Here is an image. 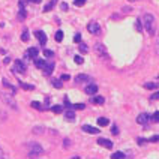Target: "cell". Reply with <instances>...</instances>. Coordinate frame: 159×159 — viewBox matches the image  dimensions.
I'll return each instance as SVG.
<instances>
[{
  "mask_svg": "<svg viewBox=\"0 0 159 159\" xmlns=\"http://www.w3.org/2000/svg\"><path fill=\"white\" fill-rule=\"evenodd\" d=\"M144 29L149 32V35L155 33V18L152 14H146L144 15Z\"/></svg>",
  "mask_w": 159,
  "mask_h": 159,
  "instance_id": "1",
  "label": "cell"
},
{
  "mask_svg": "<svg viewBox=\"0 0 159 159\" xmlns=\"http://www.w3.org/2000/svg\"><path fill=\"white\" fill-rule=\"evenodd\" d=\"M42 153H44V149H42L41 144H38V143H30L29 144V155L30 156H38Z\"/></svg>",
  "mask_w": 159,
  "mask_h": 159,
  "instance_id": "2",
  "label": "cell"
},
{
  "mask_svg": "<svg viewBox=\"0 0 159 159\" xmlns=\"http://www.w3.org/2000/svg\"><path fill=\"white\" fill-rule=\"evenodd\" d=\"M87 30H89V33H92V35H99V33H101V26H99L96 21H90V23L87 24Z\"/></svg>",
  "mask_w": 159,
  "mask_h": 159,
  "instance_id": "3",
  "label": "cell"
},
{
  "mask_svg": "<svg viewBox=\"0 0 159 159\" xmlns=\"http://www.w3.org/2000/svg\"><path fill=\"white\" fill-rule=\"evenodd\" d=\"M95 53L98 56H101V57H107V48H105V45H102L101 42H98L95 45Z\"/></svg>",
  "mask_w": 159,
  "mask_h": 159,
  "instance_id": "4",
  "label": "cell"
},
{
  "mask_svg": "<svg viewBox=\"0 0 159 159\" xmlns=\"http://www.w3.org/2000/svg\"><path fill=\"white\" fill-rule=\"evenodd\" d=\"M150 120H152V117L149 116V113H141L137 116V123H140V125H147Z\"/></svg>",
  "mask_w": 159,
  "mask_h": 159,
  "instance_id": "5",
  "label": "cell"
},
{
  "mask_svg": "<svg viewBox=\"0 0 159 159\" xmlns=\"http://www.w3.org/2000/svg\"><path fill=\"white\" fill-rule=\"evenodd\" d=\"M2 99L8 104V105H11L14 110H17V104L14 102V98L11 96V95H6V93H2Z\"/></svg>",
  "mask_w": 159,
  "mask_h": 159,
  "instance_id": "6",
  "label": "cell"
},
{
  "mask_svg": "<svg viewBox=\"0 0 159 159\" xmlns=\"http://www.w3.org/2000/svg\"><path fill=\"white\" fill-rule=\"evenodd\" d=\"M38 54H39V51H38L36 47H32V48H29V50L26 51V57H27V59H36Z\"/></svg>",
  "mask_w": 159,
  "mask_h": 159,
  "instance_id": "7",
  "label": "cell"
},
{
  "mask_svg": "<svg viewBox=\"0 0 159 159\" xmlns=\"http://www.w3.org/2000/svg\"><path fill=\"white\" fill-rule=\"evenodd\" d=\"M14 71H15V72H20V74L26 72V66H24V63H23L21 60H15V66H14Z\"/></svg>",
  "mask_w": 159,
  "mask_h": 159,
  "instance_id": "8",
  "label": "cell"
},
{
  "mask_svg": "<svg viewBox=\"0 0 159 159\" xmlns=\"http://www.w3.org/2000/svg\"><path fill=\"white\" fill-rule=\"evenodd\" d=\"M98 144L104 146L105 149H113V141H110L107 138H98Z\"/></svg>",
  "mask_w": 159,
  "mask_h": 159,
  "instance_id": "9",
  "label": "cell"
},
{
  "mask_svg": "<svg viewBox=\"0 0 159 159\" xmlns=\"http://www.w3.org/2000/svg\"><path fill=\"white\" fill-rule=\"evenodd\" d=\"M35 36L38 38V41H39L41 45H45V44H47V35H45L42 30H38V32H35Z\"/></svg>",
  "mask_w": 159,
  "mask_h": 159,
  "instance_id": "10",
  "label": "cell"
},
{
  "mask_svg": "<svg viewBox=\"0 0 159 159\" xmlns=\"http://www.w3.org/2000/svg\"><path fill=\"white\" fill-rule=\"evenodd\" d=\"M84 92H86L87 95H95V93L98 92V86H96V84H89V86L84 89Z\"/></svg>",
  "mask_w": 159,
  "mask_h": 159,
  "instance_id": "11",
  "label": "cell"
},
{
  "mask_svg": "<svg viewBox=\"0 0 159 159\" xmlns=\"http://www.w3.org/2000/svg\"><path fill=\"white\" fill-rule=\"evenodd\" d=\"M83 131L84 132H89V134H99V129L98 128H93L90 125H83Z\"/></svg>",
  "mask_w": 159,
  "mask_h": 159,
  "instance_id": "12",
  "label": "cell"
},
{
  "mask_svg": "<svg viewBox=\"0 0 159 159\" xmlns=\"http://www.w3.org/2000/svg\"><path fill=\"white\" fill-rule=\"evenodd\" d=\"M86 81H90V77L86 75V74H80V75H77V78H75V83H77V84L86 83Z\"/></svg>",
  "mask_w": 159,
  "mask_h": 159,
  "instance_id": "13",
  "label": "cell"
},
{
  "mask_svg": "<svg viewBox=\"0 0 159 159\" xmlns=\"http://www.w3.org/2000/svg\"><path fill=\"white\" fill-rule=\"evenodd\" d=\"M42 71L45 72V75H50V74L54 71V63H47V65H45V68H44Z\"/></svg>",
  "mask_w": 159,
  "mask_h": 159,
  "instance_id": "14",
  "label": "cell"
},
{
  "mask_svg": "<svg viewBox=\"0 0 159 159\" xmlns=\"http://www.w3.org/2000/svg\"><path fill=\"white\" fill-rule=\"evenodd\" d=\"M144 89H147V90H153V89H159V83H146L144 84Z\"/></svg>",
  "mask_w": 159,
  "mask_h": 159,
  "instance_id": "15",
  "label": "cell"
},
{
  "mask_svg": "<svg viewBox=\"0 0 159 159\" xmlns=\"http://www.w3.org/2000/svg\"><path fill=\"white\" fill-rule=\"evenodd\" d=\"M35 65H36V68L44 69V68H45V65H47V62H45V60H41V59H35Z\"/></svg>",
  "mask_w": 159,
  "mask_h": 159,
  "instance_id": "16",
  "label": "cell"
},
{
  "mask_svg": "<svg viewBox=\"0 0 159 159\" xmlns=\"http://www.w3.org/2000/svg\"><path fill=\"white\" fill-rule=\"evenodd\" d=\"M65 117L68 120H74L75 119V113H74L72 110H66V111H65Z\"/></svg>",
  "mask_w": 159,
  "mask_h": 159,
  "instance_id": "17",
  "label": "cell"
},
{
  "mask_svg": "<svg viewBox=\"0 0 159 159\" xmlns=\"http://www.w3.org/2000/svg\"><path fill=\"white\" fill-rule=\"evenodd\" d=\"M26 18V9H24V6H20V12H18V20L20 21H23Z\"/></svg>",
  "mask_w": 159,
  "mask_h": 159,
  "instance_id": "18",
  "label": "cell"
},
{
  "mask_svg": "<svg viewBox=\"0 0 159 159\" xmlns=\"http://www.w3.org/2000/svg\"><path fill=\"white\" fill-rule=\"evenodd\" d=\"M56 3H57V0H51V2H50V3H48V5L44 8V12H48V11H51V9L56 6Z\"/></svg>",
  "mask_w": 159,
  "mask_h": 159,
  "instance_id": "19",
  "label": "cell"
},
{
  "mask_svg": "<svg viewBox=\"0 0 159 159\" xmlns=\"http://www.w3.org/2000/svg\"><path fill=\"white\" fill-rule=\"evenodd\" d=\"M98 125H101V126H107V125H110V120L107 119V117H99V119H98Z\"/></svg>",
  "mask_w": 159,
  "mask_h": 159,
  "instance_id": "20",
  "label": "cell"
},
{
  "mask_svg": "<svg viewBox=\"0 0 159 159\" xmlns=\"http://www.w3.org/2000/svg\"><path fill=\"white\" fill-rule=\"evenodd\" d=\"M20 86H21L24 90H33V89H35V86H32V84H27V83H23V81H20Z\"/></svg>",
  "mask_w": 159,
  "mask_h": 159,
  "instance_id": "21",
  "label": "cell"
},
{
  "mask_svg": "<svg viewBox=\"0 0 159 159\" xmlns=\"http://www.w3.org/2000/svg\"><path fill=\"white\" fill-rule=\"evenodd\" d=\"M29 38H30L29 30H27V29H24V32H23V35H21V41H23V42H29Z\"/></svg>",
  "mask_w": 159,
  "mask_h": 159,
  "instance_id": "22",
  "label": "cell"
},
{
  "mask_svg": "<svg viewBox=\"0 0 159 159\" xmlns=\"http://www.w3.org/2000/svg\"><path fill=\"white\" fill-rule=\"evenodd\" d=\"M105 102V99L102 98V96H96L95 99H93V104H96V105H102Z\"/></svg>",
  "mask_w": 159,
  "mask_h": 159,
  "instance_id": "23",
  "label": "cell"
},
{
  "mask_svg": "<svg viewBox=\"0 0 159 159\" xmlns=\"http://www.w3.org/2000/svg\"><path fill=\"white\" fill-rule=\"evenodd\" d=\"M51 111L53 113H57V114L59 113H63V107L62 105H54V107H51Z\"/></svg>",
  "mask_w": 159,
  "mask_h": 159,
  "instance_id": "24",
  "label": "cell"
},
{
  "mask_svg": "<svg viewBox=\"0 0 159 159\" xmlns=\"http://www.w3.org/2000/svg\"><path fill=\"white\" fill-rule=\"evenodd\" d=\"M80 51H81L83 54H86V53H89V47H87L86 44H83V42H80Z\"/></svg>",
  "mask_w": 159,
  "mask_h": 159,
  "instance_id": "25",
  "label": "cell"
},
{
  "mask_svg": "<svg viewBox=\"0 0 159 159\" xmlns=\"http://www.w3.org/2000/svg\"><path fill=\"white\" fill-rule=\"evenodd\" d=\"M111 158L113 159H123L125 158V153H122V152H114Z\"/></svg>",
  "mask_w": 159,
  "mask_h": 159,
  "instance_id": "26",
  "label": "cell"
},
{
  "mask_svg": "<svg viewBox=\"0 0 159 159\" xmlns=\"http://www.w3.org/2000/svg\"><path fill=\"white\" fill-rule=\"evenodd\" d=\"M53 86L56 89H62V80H53Z\"/></svg>",
  "mask_w": 159,
  "mask_h": 159,
  "instance_id": "27",
  "label": "cell"
},
{
  "mask_svg": "<svg viewBox=\"0 0 159 159\" xmlns=\"http://www.w3.org/2000/svg\"><path fill=\"white\" fill-rule=\"evenodd\" d=\"M62 39H63V32L59 30V32L56 33V41H57V42H62Z\"/></svg>",
  "mask_w": 159,
  "mask_h": 159,
  "instance_id": "28",
  "label": "cell"
},
{
  "mask_svg": "<svg viewBox=\"0 0 159 159\" xmlns=\"http://www.w3.org/2000/svg\"><path fill=\"white\" fill-rule=\"evenodd\" d=\"M2 83H3V86H5V87H8V89H11L12 92H15V89H14V86H11V84L8 83V80H5V78H3V81H2Z\"/></svg>",
  "mask_w": 159,
  "mask_h": 159,
  "instance_id": "29",
  "label": "cell"
},
{
  "mask_svg": "<svg viewBox=\"0 0 159 159\" xmlns=\"http://www.w3.org/2000/svg\"><path fill=\"white\" fill-rule=\"evenodd\" d=\"M74 62H75V63H78V65H81V63L84 62V59H83L81 56H75V57H74Z\"/></svg>",
  "mask_w": 159,
  "mask_h": 159,
  "instance_id": "30",
  "label": "cell"
},
{
  "mask_svg": "<svg viewBox=\"0 0 159 159\" xmlns=\"http://www.w3.org/2000/svg\"><path fill=\"white\" fill-rule=\"evenodd\" d=\"M135 29H137V32H141V30H143V29H141V21H140V20L135 21Z\"/></svg>",
  "mask_w": 159,
  "mask_h": 159,
  "instance_id": "31",
  "label": "cell"
},
{
  "mask_svg": "<svg viewBox=\"0 0 159 159\" xmlns=\"http://www.w3.org/2000/svg\"><path fill=\"white\" fill-rule=\"evenodd\" d=\"M53 54H54V53H53L51 50H44V56H45V57H53Z\"/></svg>",
  "mask_w": 159,
  "mask_h": 159,
  "instance_id": "32",
  "label": "cell"
},
{
  "mask_svg": "<svg viewBox=\"0 0 159 159\" xmlns=\"http://www.w3.org/2000/svg\"><path fill=\"white\" fill-rule=\"evenodd\" d=\"M149 141H152V143H159V135H153L152 138H149Z\"/></svg>",
  "mask_w": 159,
  "mask_h": 159,
  "instance_id": "33",
  "label": "cell"
},
{
  "mask_svg": "<svg viewBox=\"0 0 159 159\" xmlns=\"http://www.w3.org/2000/svg\"><path fill=\"white\" fill-rule=\"evenodd\" d=\"M159 99V92H156V93H153L152 96H150V101H158Z\"/></svg>",
  "mask_w": 159,
  "mask_h": 159,
  "instance_id": "34",
  "label": "cell"
},
{
  "mask_svg": "<svg viewBox=\"0 0 159 159\" xmlns=\"http://www.w3.org/2000/svg\"><path fill=\"white\" fill-rule=\"evenodd\" d=\"M155 53L159 54V36H158V39H156V42H155Z\"/></svg>",
  "mask_w": 159,
  "mask_h": 159,
  "instance_id": "35",
  "label": "cell"
},
{
  "mask_svg": "<svg viewBox=\"0 0 159 159\" xmlns=\"http://www.w3.org/2000/svg\"><path fill=\"white\" fill-rule=\"evenodd\" d=\"M32 107L33 108H38V110H42V105H41L39 102H32Z\"/></svg>",
  "mask_w": 159,
  "mask_h": 159,
  "instance_id": "36",
  "label": "cell"
},
{
  "mask_svg": "<svg viewBox=\"0 0 159 159\" xmlns=\"http://www.w3.org/2000/svg\"><path fill=\"white\" fill-rule=\"evenodd\" d=\"M75 110H84V104H75V105H72Z\"/></svg>",
  "mask_w": 159,
  "mask_h": 159,
  "instance_id": "37",
  "label": "cell"
},
{
  "mask_svg": "<svg viewBox=\"0 0 159 159\" xmlns=\"http://www.w3.org/2000/svg\"><path fill=\"white\" fill-rule=\"evenodd\" d=\"M33 132L35 134H42L44 132V128H33Z\"/></svg>",
  "mask_w": 159,
  "mask_h": 159,
  "instance_id": "38",
  "label": "cell"
},
{
  "mask_svg": "<svg viewBox=\"0 0 159 159\" xmlns=\"http://www.w3.org/2000/svg\"><path fill=\"white\" fill-rule=\"evenodd\" d=\"M111 132H113L114 135H117V134H119V128H117L116 125H113V129H111Z\"/></svg>",
  "mask_w": 159,
  "mask_h": 159,
  "instance_id": "39",
  "label": "cell"
},
{
  "mask_svg": "<svg viewBox=\"0 0 159 159\" xmlns=\"http://www.w3.org/2000/svg\"><path fill=\"white\" fill-rule=\"evenodd\" d=\"M152 120H153V122H159V111H156V113L153 114V117H152Z\"/></svg>",
  "mask_w": 159,
  "mask_h": 159,
  "instance_id": "40",
  "label": "cell"
},
{
  "mask_svg": "<svg viewBox=\"0 0 159 159\" xmlns=\"http://www.w3.org/2000/svg\"><path fill=\"white\" fill-rule=\"evenodd\" d=\"M69 78H71V77H69L68 74H63V75L60 77V80H62V81H68V80H69Z\"/></svg>",
  "mask_w": 159,
  "mask_h": 159,
  "instance_id": "41",
  "label": "cell"
},
{
  "mask_svg": "<svg viewBox=\"0 0 159 159\" xmlns=\"http://www.w3.org/2000/svg\"><path fill=\"white\" fill-rule=\"evenodd\" d=\"M74 41H75L77 44H80V42H81V35H80V33H77V35H75V38H74Z\"/></svg>",
  "mask_w": 159,
  "mask_h": 159,
  "instance_id": "42",
  "label": "cell"
},
{
  "mask_svg": "<svg viewBox=\"0 0 159 159\" xmlns=\"http://www.w3.org/2000/svg\"><path fill=\"white\" fill-rule=\"evenodd\" d=\"M84 3H86V0H75V5L77 6H83Z\"/></svg>",
  "mask_w": 159,
  "mask_h": 159,
  "instance_id": "43",
  "label": "cell"
},
{
  "mask_svg": "<svg viewBox=\"0 0 159 159\" xmlns=\"http://www.w3.org/2000/svg\"><path fill=\"white\" fill-rule=\"evenodd\" d=\"M60 8H62V11H68V3H65V2H63V3L60 5Z\"/></svg>",
  "mask_w": 159,
  "mask_h": 159,
  "instance_id": "44",
  "label": "cell"
},
{
  "mask_svg": "<svg viewBox=\"0 0 159 159\" xmlns=\"http://www.w3.org/2000/svg\"><path fill=\"white\" fill-rule=\"evenodd\" d=\"M65 105H66V107H72V105H71V102H69V101H68V98H66V99H65Z\"/></svg>",
  "mask_w": 159,
  "mask_h": 159,
  "instance_id": "45",
  "label": "cell"
},
{
  "mask_svg": "<svg viewBox=\"0 0 159 159\" xmlns=\"http://www.w3.org/2000/svg\"><path fill=\"white\" fill-rule=\"evenodd\" d=\"M29 2H35V3H39L41 0H29Z\"/></svg>",
  "mask_w": 159,
  "mask_h": 159,
  "instance_id": "46",
  "label": "cell"
},
{
  "mask_svg": "<svg viewBox=\"0 0 159 159\" xmlns=\"http://www.w3.org/2000/svg\"><path fill=\"white\" fill-rule=\"evenodd\" d=\"M2 156H3V152H2V149H0V158H2Z\"/></svg>",
  "mask_w": 159,
  "mask_h": 159,
  "instance_id": "47",
  "label": "cell"
},
{
  "mask_svg": "<svg viewBox=\"0 0 159 159\" xmlns=\"http://www.w3.org/2000/svg\"><path fill=\"white\" fill-rule=\"evenodd\" d=\"M129 2H135V0H129Z\"/></svg>",
  "mask_w": 159,
  "mask_h": 159,
  "instance_id": "48",
  "label": "cell"
},
{
  "mask_svg": "<svg viewBox=\"0 0 159 159\" xmlns=\"http://www.w3.org/2000/svg\"><path fill=\"white\" fill-rule=\"evenodd\" d=\"M158 78H159V75H158Z\"/></svg>",
  "mask_w": 159,
  "mask_h": 159,
  "instance_id": "49",
  "label": "cell"
}]
</instances>
